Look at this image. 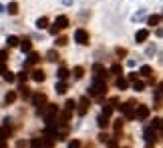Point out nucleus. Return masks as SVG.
<instances>
[{"label": "nucleus", "mask_w": 163, "mask_h": 148, "mask_svg": "<svg viewBox=\"0 0 163 148\" xmlns=\"http://www.w3.org/2000/svg\"><path fill=\"white\" fill-rule=\"evenodd\" d=\"M57 76L61 78V80H65V78H69V70H67V68H65V66H62V68H58Z\"/></svg>", "instance_id": "nucleus-23"}, {"label": "nucleus", "mask_w": 163, "mask_h": 148, "mask_svg": "<svg viewBox=\"0 0 163 148\" xmlns=\"http://www.w3.org/2000/svg\"><path fill=\"white\" fill-rule=\"evenodd\" d=\"M20 50H22V52H30V48H32V42H30L28 38H24V40H20Z\"/></svg>", "instance_id": "nucleus-11"}, {"label": "nucleus", "mask_w": 163, "mask_h": 148, "mask_svg": "<svg viewBox=\"0 0 163 148\" xmlns=\"http://www.w3.org/2000/svg\"><path fill=\"white\" fill-rule=\"evenodd\" d=\"M113 128H115V132H121V128H123V118L115 120V124H113Z\"/></svg>", "instance_id": "nucleus-33"}, {"label": "nucleus", "mask_w": 163, "mask_h": 148, "mask_svg": "<svg viewBox=\"0 0 163 148\" xmlns=\"http://www.w3.org/2000/svg\"><path fill=\"white\" fill-rule=\"evenodd\" d=\"M93 72H95V76H97V78H101L103 74H107V70L101 66V64H95V66H93Z\"/></svg>", "instance_id": "nucleus-14"}, {"label": "nucleus", "mask_w": 163, "mask_h": 148, "mask_svg": "<svg viewBox=\"0 0 163 148\" xmlns=\"http://www.w3.org/2000/svg\"><path fill=\"white\" fill-rule=\"evenodd\" d=\"M153 128H157V130L161 128V118H155L153 120Z\"/></svg>", "instance_id": "nucleus-41"}, {"label": "nucleus", "mask_w": 163, "mask_h": 148, "mask_svg": "<svg viewBox=\"0 0 163 148\" xmlns=\"http://www.w3.org/2000/svg\"><path fill=\"white\" fill-rule=\"evenodd\" d=\"M39 60H40V56H39V54H36V52H30L28 60L24 62V68H26V66H30V64H36V62H39Z\"/></svg>", "instance_id": "nucleus-12"}, {"label": "nucleus", "mask_w": 163, "mask_h": 148, "mask_svg": "<svg viewBox=\"0 0 163 148\" xmlns=\"http://www.w3.org/2000/svg\"><path fill=\"white\" fill-rule=\"evenodd\" d=\"M14 100H16V92H8V94L4 96V102H6V104H12Z\"/></svg>", "instance_id": "nucleus-24"}, {"label": "nucleus", "mask_w": 163, "mask_h": 148, "mask_svg": "<svg viewBox=\"0 0 163 148\" xmlns=\"http://www.w3.org/2000/svg\"><path fill=\"white\" fill-rule=\"evenodd\" d=\"M32 102L34 106H36V110H43V106L46 104V94H43V92H36V94H32Z\"/></svg>", "instance_id": "nucleus-3"}, {"label": "nucleus", "mask_w": 163, "mask_h": 148, "mask_svg": "<svg viewBox=\"0 0 163 148\" xmlns=\"http://www.w3.org/2000/svg\"><path fill=\"white\" fill-rule=\"evenodd\" d=\"M149 38V30H139V32L135 34V40H137V42H145V40Z\"/></svg>", "instance_id": "nucleus-10"}, {"label": "nucleus", "mask_w": 163, "mask_h": 148, "mask_svg": "<svg viewBox=\"0 0 163 148\" xmlns=\"http://www.w3.org/2000/svg\"><path fill=\"white\" fill-rule=\"evenodd\" d=\"M4 80H6V82H14V80H16V76H14V74H12L10 70H6V72H4Z\"/></svg>", "instance_id": "nucleus-31"}, {"label": "nucleus", "mask_w": 163, "mask_h": 148, "mask_svg": "<svg viewBox=\"0 0 163 148\" xmlns=\"http://www.w3.org/2000/svg\"><path fill=\"white\" fill-rule=\"evenodd\" d=\"M4 60H6V52L2 50V52H0V62H4Z\"/></svg>", "instance_id": "nucleus-43"}, {"label": "nucleus", "mask_w": 163, "mask_h": 148, "mask_svg": "<svg viewBox=\"0 0 163 148\" xmlns=\"http://www.w3.org/2000/svg\"><path fill=\"white\" fill-rule=\"evenodd\" d=\"M133 88H135L137 92H141V90L145 88V82H141V80H135V82H133Z\"/></svg>", "instance_id": "nucleus-30"}, {"label": "nucleus", "mask_w": 163, "mask_h": 148, "mask_svg": "<svg viewBox=\"0 0 163 148\" xmlns=\"http://www.w3.org/2000/svg\"><path fill=\"white\" fill-rule=\"evenodd\" d=\"M155 52H157V48H155V46H149L147 48V56H153Z\"/></svg>", "instance_id": "nucleus-39"}, {"label": "nucleus", "mask_w": 163, "mask_h": 148, "mask_svg": "<svg viewBox=\"0 0 163 148\" xmlns=\"http://www.w3.org/2000/svg\"><path fill=\"white\" fill-rule=\"evenodd\" d=\"M67 42H69L67 36H58L57 38V46H67Z\"/></svg>", "instance_id": "nucleus-32"}, {"label": "nucleus", "mask_w": 163, "mask_h": 148, "mask_svg": "<svg viewBox=\"0 0 163 148\" xmlns=\"http://www.w3.org/2000/svg\"><path fill=\"white\" fill-rule=\"evenodd\" d=\"M20 94H22L24 98H28V96H30V90L26 88V86H20Z\"/></svg>", "instance_id": "nucleus-35"}, {"label": "nucleus", "mask_w": 163, "mask_h": 148, "mask_svg": "<svg viewBox=\"0 0 163 148\" xmlns=\"http://www.w3.org/2000/svg\"><path fill=\"white\" fill-rule=\"evenodd\" d=\"M30 78H32L34 82H44V78H46V74H44V72L40 70V68H36V70H34L32 74H30Z\"/></svg>", "instance_id": "nucleus-9"}, {"label": "nucleus", "mask_w": 163, "mask_h": 148, "mask_svg": "<svg viewBox=\"0 0 163 148\" xmlns=\"http://www.w3.org/2000/svg\"><path fill=\"white\" fill-rule=\"evenodd\" d=\"M111 114H113V106H111V104H105V106H103V116H107V118H109Z\"/></svg>", "instance_id": "nucleus-26"}, {"label": "nucleus", "mask_w": 163, "mask_h": 148, "mask_svg": "<svg viewBox=\"0 0 163 148\" xmlns=\"http://www.w3.org/2000/svg\"><path fill=\"white\" fill-rule=\"evenodd\" d=\"M46 26H48V18H46V16H40V18L36 20V28L43 30V28H46Z\"/></svg>", "instance_id": "nucleus-15"}, {"label": "nucleus", "mask_w": 163, "mask_h": 148, "mask_svg": "<svg viewBox=\"0 0 163 148\" xmlns=\"http://www.w3.org/2000/svg\"><path fill=\"white\" fill-rule=\"evenodd\" d=\"M54 26H57L58 30H65L69 26V18L67 16H57V20H54Z\"/></svg>", "instance_id": "nucleus-8"}, {"label": "nucleus", "mask_w": 163, "mask_h": 148, "mask_svg": "<svg viewBox=\"0 0 163 148\" xmlns=\"http://www.w3.org/2000/svg\"><path fill=\"white\" fill-rule=\"evenodd\" d=\"M58 32H61V30H58L57 26H54V24H53V26H50V34H53V36H57Z\"/></svg>", "instance_id": "nucleus-42"}, {"label": "nucleus", "mask_w": 163, "mask_h": 148, "mask_svg": "<svg viewBox=\"0 0 163 148\" xmlns=\"http://www.w3.org/2000/svg\"><path fill=\"white\" fill-rule=\"evenodd\" d=\"M141 74H143V76H151V72H153V70H151V66H147V64H145V66H141Z\"/></svg>", "instance_id": "nucleus-29"}, {"label": "nucleus", "mask_w": 163, "mask_h": 148, "mask_svg": "<svg viewBox=\"0 0 163 148\" xmlns=\"http://www.w3.org/2000/svg\"><path fill=\"white\" fill-rule=\"evenodd\" d=\"M97 124H99V128H107V126H109V118L101 114L99 118H97Z\"/></svg>", "instance_id": "nucleus-17"}, {"label": "nucleus", "mask_w": 163, "mask_h": 148, "mask_svg": "<svg viewBox=\"0 0 163 148\" xmlns=\"http://www.w3.org/2000/svg\"><path fill=\"white\" fill-rule=\"evenodd\" d=\"M149 116V106H143L141 104L139 108H137V112H135V118H139V120H145Z\"/></svg>", "instance_id": "nucleus-7"}, {"label": "nucleus", "mask_w": 163, "mask_h": 148, "mask_svg": "<svg viewBox=\"0 0 163 148\" xmlns=\"http://www.w3.org/2000/svg\"><path fill=\"white\" fill-rule=\"evenodd\" d=\"M57 112H58L57 104H46V106H43V110H40L39 114L44 116V120H46V124H48V122H54V116H57Z\"/></svg>", "instance_id": "nucleus-1"}, {"label": "nucleus", "mask_w": 163, "mask_h": 148, "mask_svg": "<svg viewBox=\"0 0 163 148\" xmlns=\"http://www.w3.org/2000/svg\"><path fill=\"white\" fill-rule=\"evenodd\" d=\"M121 110H123L125 118H135V112H133V102H125V104L121 106Z\"/></svg>", "instance_id": "nucleus-6"}, {"label": "nucleus", "mask_w": 163, "mask_h": 148, "mask_svg": "<svg viewBox=\"0 0 163 148\" xmlns=\"http://www.w3.org/2000/svg\"><path fill=\"white\" fill-rule=\"evenodd\" d=\"M107 142H109L111 148H117V142H115V140H107Z\"/></svg>", "instance_id": "nucleus-45"}, {"label": "nucleus", "mask_w": 163, "mask_h": 148, "mask_svg": "<svg viewBox=\"0 0 163 148\" xmlns=\"http://www.w3.org/2000/svg\"><path fill=\"white\" fill-rule=\"evenodd\" d=\"M107 140H109V136H107L105 132H101V134H99V142H107Z\"/></svg>", "instance_id": "nucleus-40"}, {"label": "nucleus", "mask_w": 163, "mask_h": 148, "mask_svg": "<svg viewBox=\"0 0 163 148\" xmlns=\"http://www.w3.org/2000/svg\"><path fill=\"white\" fill-rule=\"evenodd\" d=\"M2 12H4V6H2V4H0V14H2Z\"/></svg>", "instance_id": "nucleus-48"}, {"label": "nucleus", "mask_w": 163, "mask_h": 148, "mask_svg": "<svg viewBox=\"0 0 163 148\" xmlns=\"http://www.w3.org/2000/svg\"><path fill=\"white\" fill-rule=\"evenodd\" d=\"M6 72V68H4V64H0V74H4Z\"/></svg>", "instance_id": "nucleus-46"}, {"label": "nucleus", "mask_w": 163, "mask_h": 148, "mask_svg": "<svg viewBox=\"0 0 163 148\" xmlns=\"http://www.w3.org/2000/svg\"><path fill=\"white\" fill-rule=\"evenodd\" d=\"M67 88H69V86H67V82H65V80H61L57 84V92H58V94H65V92H67Z\"/></svg>", "instance_id": "nucleus-21"}, {"label": "nucleus", "mask_w": 163, "mask_h": 148, "mask_svg": "<svg viewBox=\"0 0 163 148\" xmlns=\"http://www.w3.org/2000/svg\"><path fill=\"white\" fill-rule=\"evenodd\" d=\"M69 148H81V142H79V140H72V142H69Z\"/></svg>", "instance_id": "nucleus-38"}, {"label": "nucleus", "mask_w": 163, "mask_h": 148, "mask_svg": "<svg viewBox=\"0 0 163 148\" xmlns=\"http://www.w3.org/2000/svg\"><path fill=\"white\" fill-rule=\"evenodd\" d=\"M46 60H50V62L58 60V52H57V50H48V52H46Z\"/></svg>", "instance_id": "nucleus-22"}, {"label": "nucleus", "mask_w": 163, "mask_h": 148, "mask_svg": "<svg viewBox=\"0 0 163 148\" xmlns=\"http://www.w3.org/2000/svg\"><path fill=\"white\" fill-rule=\"evenodd\" d=\"M143 18H145V10H139V12H137V14L133 16L135 22H139V20H143Z\"/></svg>", "instance_id": "nucleus-34"}, {"label": "nucleus", "mask_w": 163, "mask_h": 148, "mask_svg": "<svg viewBox=\"0 0 163 148\" xmlns=\"http://www.w3.org/2000/svg\"><path fill=\"white\" fill-rule=\"evenodd\" d=\"M105 92H107V84L101 80V78H97V80L91 84V88H89V94L91 96H103Z\"/></svg>", "instance_id": "nucleus-2"}, {"label": "nucleus", "mask_w": 163, "mask_h": 148, "mask_svg": "<svg viewBox=\"0 0 163 148\" xmlns=\"http://www.w3.org/2000/svg\"><path fill=\"white\" fill-rule=\"evenodd\" d=\"M75 40H77L79 44H83V46L89 44V32H87L85 28H79L77 32H75Z\"/></svg>", "instance_id": "nucleus-5"}, {"label": "nucleus", "mask_w": 163, "mask_h": 148, "mask_svg": "<svg viewBox=\"0 0 163 148\" xmlns=\"http://www.w3.org/2000/svg\"><path fill=\"white\" fill-rule=\"evenodd\" d=\"M62 4H67V6H71V4H72V0H62Z\"/></svg>", "instance_id": "nucleus-47"}, {"label": "nucleus", "mask_w": 163, "mask_h": 148, "mask_svg": "<svg viewBox=\"0 0 163 148\" xmlns=\"http://www.w3.org/2000/svg\"><path fill=\"white\" fill-rule=\"evenodd\" d=\"M111 72H113V74H123V66H121V64H113Z\"/></svg>", "instance_id": "nucleus-28"}, {"label": "nucleus", "mask_w": 163, "mask_h": 148, "mask_svg": "<svg viewBox=\"0 0 163 148\" xmlns=\"http://www.w3.org/2000/svg\"><path fill=\"white\" fill-rule=\"evenodd\" d=\"M72 74H75L77 80H81V78L85 76V68H83V66H75V68H72Z\"/></svg>", "instance_id": "nucleus-13"}, {"label": "nucleus", "mask_w": 163, "mask_h": 148, "mask_svg": "<svg viewBox=\"0 0 163 148\" xmlns=\"http://www.w3.org/2000/svg\"><path fill=\"white\" fill-rule=\"evenodd\" d=\"M115 52H117V56H127V48H121V46H119Z\"/></svg>", "instance_id": "nucleus-36"}, {"label": "nucleus", "mask_w": 163, "mask_h": 148, "mask_svg": "<svg viewBox=\"0 0 163 148\" xmlns=\"http://www.w3.org/2000/svg\"><path fill=\"white\" fill-rule=\"evenodd\" d=\"M75 106H77V102H75V100H67V102H65V110H69V112H72Z\"/></svg>", "instance_id": "nucleus-27"}, {"label": "nucleus", "mask_w": 163, "mask_h": 148, "mask_svg": "<svg viewBox=\"0 0 163 148\" xmlns=\"http://www.w3.org/2000/svg\"><path fill=\"white\" fill-rule=\"evenodd\" d=\"M147 22H149V26H157V24L161 22V16H159V14L149 16V18H147Z\"/></svg>", "instance_id": "nucleus-19"}, {"label": "nucleus", "mask_w": 163, "mask_h": 148, "mask_svg": "<svg viewBox=\"0 0 163 148\" xmlns=\"http://www.w3.org/2000/svg\"><path fill=\"white\" fill-rule=\"evenodd\" d=\"M129 80H133V82L137 80V74H135V72H131V74H129Z\"/></svg>", "instance_id": "nucleus-44"}, {"label": "nucleus", "mask_w": 163, "mask_h": 148, "mask_svg": "<svg viewBox=\"0 0 163 148\" xmlns=\"http://www.w3.org/2000/svg\"><path fill=\"white\" fill-rule=\"evenodd\" d=\"M127 86H129V80H127V78H117V88H119V90H125V88H127Z\"/></svg>", "instance_id": "nucleus-18"}, {"label": "nucleus", "mask_w": 163, "mask_h": 148, "mask_svg": "<svg viewBox=\"0 0 163 148\" xmlns=\"http://www.w3.org/2000/svg\"><path fill=\"white\" fill-rule=\"evenodd\" d=\"M26 78H28V74H26V70H22L18 74V80H22V82H26Z\"/></svg>", "instance_id": "nucleus-37"}, {"label": "nucleus", "mask_w": 163, "mask_h": 148, "mask_svg": "<svg viewBox=\"0 0 163 148\" xmlns=\"http://www.w3.org/2000/svg\"><path fill=\"white\" fill-rule=\"evenodd\" d=\"M89 108H91V102H89V98H87V96H83L81 100H79V108H77L79 116H85L87 112H89Z\"/></svg>", "instance_id": "nucleus-4"}, {"label": "nucleus", "mask_w": 163, "mask_h": 148, "mask_svg": "<svg viewBox=\"0 0 163 148\" xmlns=\"http://www.w3.org/2000/svg\"><path fill=\"white\" fill-rule=\"evenodd\" d=\"M18 42H20V40L16 38V36H8V38H6V44H8V48H14V46H18Z\"/></svg>", "instance_id": "nucleus-20"}, {"label": "nucleus", "mask_w": 163, "mask_h": 148, "mask_svg": "<svg viewBox=\"0 0 163 148\" xmlns=\"http://www.w3.org/2000/svg\"><path fill=\"white\" fill-rule=\"evenodd\" d=\"M153 136H155L153 128H147V130H145V140H147V142H151V140H155Z\"/></svg>", "instance_id": "nucleus-25"}, {"label": "nucleus", "mask_w": 163, "mask_h": 148, "mask_svg": "<svg viewBox=\"0 0 163 148\" xmlns=\"http://www.w3.org/2000/svg\"><path fill=\"white\" fill-rule=\"evenodd\" d=\"M6 10H8V14H18V2H10L8 6H6Z\"/></svg>", "instance_id": "nucleus-16"}]
</instances>
